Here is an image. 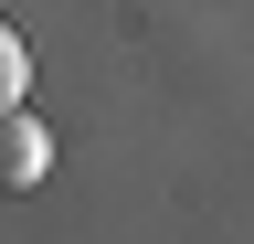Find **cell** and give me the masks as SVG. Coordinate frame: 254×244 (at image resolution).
<instances>
[{
    "instance_id": "obj_1",
    "label": "cell",
    "mask_w": 254,
    "mask_h": 244,
    "mask_svg": "<svg viewBox=\"0 0 254 244\" xmlns=\"http://www.w3.org/2000/svg\"><path fill=\"white\" fill-rule=\"evenodd\" d=\"M43 170H53V138H43V117L0 106V191H43Z\"/></svg>"
},
{
    "instance_id": "obj_2",
    "label": "cell",
    "mask_w": 254,
    "mask_h": 244,
    "mask_svg": "<svg viewBox=\"0 0 254 244\" xmlns=\"http://www.w3.org/2000/svg\"><path fill=\"white\" fill-rule=\"evenodd\" d=\"M21 85H32V53H21L11 21H0V106H21Z\"/></svg>"
}]
</instances>
